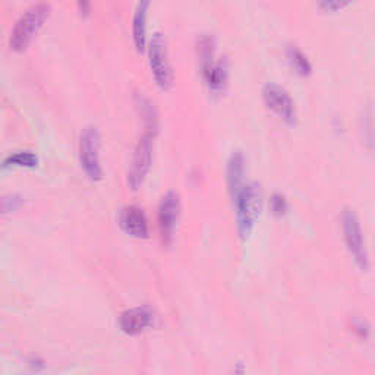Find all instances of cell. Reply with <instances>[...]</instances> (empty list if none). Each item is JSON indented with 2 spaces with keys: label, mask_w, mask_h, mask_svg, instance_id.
Here are the masks:
<instances>
[{
  "label": "cell",
  "mask_w": 375,
  "mask_h": 375,
  "mask_svg": "<svg viewBox=\"0 0 375 375\" xmlns=\"http://www.w3.org/2000/svg\"><path fill=\"white\" fill-rule=\"evenodd\" d=\"M78 8H80V10H81V14H84V15H88V14H89V3H87V2H80V3H78Z\"/></svg>",
  "instance_id": "obj_19"
},
{
  "label": "cell",
  "mask_w": 375,
  "mask_h": 375,
  "mask_svg": "<svg viewBox=\"0 0 375 375\" xmlns=\"http://www.w3.org/2000/svg\"><path fill=\"white\" fill-rule=\"evenodd\" d=\"M349 2H339V0H330V2H321L318 6L321 9H324L326 12H338L346 8Z\"/></svg>",
  "instance_id": "obj_17"
},
{
  "label": "cell",
  "mask_w": 375,
  "mask_h": 375,
  "mask_svg": "<svg viewBox=\"0 0 375 375\" xmlns=\"http://www.w3.org/2000/svg\"><path fill=\"white\" fill-rule=\"evenodd\" d=\"M204 75H205V80H207V82H209L210 88L220 89V88H223V85L227 80V68L223 62L211 63L210 67L204 68Z\"/></svg>",
  "instance_id": "obj_13"
},
{
  "label": "cell",
  "mask_w": 375,
  "mask_h": 375,
  "mask_svg": "<svg viewBox=\"0 0 375 375\" xmlns=\"http://www.w3.org/2000/svg\"><path fill=\"white\" fill-rule=\"evenodd\" d=\"M150 2H139L137 5L134 19H132V37H134V44L139 53H142L146 49L147 42V14H148Z\"/></svg>",
  "instance_id": "obj_12"
},
{
  "label": "cell",
  "mask_w": 375,
  "mask_h": 375,
  "mask_svg": "<svg viewBox=\"0 0 375 375\" xmlns=\"http://www.w3.org/2000/svg\"><path fill=\"white\" fill-rule=\"evenodd\" d=\"M245 185V157L241 151L232 154L227 163V186L232 200Z\"/></svg>",
  "instance_id": "obj_11"
},
{
  "label": "cell",
  "mask_w": 375,
  "mask_h": 375,
  "mask_svg": "<svg viewBox=\"0 0 375 375\" xmlns=\"http://www.w3.org/2000/svg\"><path fill=\"white\" fill-rule=\"evenodd\" d=\"M236 209V227L241 239H247L255 227L261 211V189L256 182L245 184L234 198Z\"/></svg>",
  "instance_id": "obj_1"
},
{
  "label": "cell",
  "mask_w": 375,
  "mask_h": 375,
  "mask_svg": "<svg viewBox=\"0 0 375 375\" xmlns=\"http://www.w3.org/2000/svg\"><path fill=\"white\" fill-rule=\"evenodd\" d=\"M38 164V159L35 154L30 151H19L5 160V166H18V167H35Z\"/></svg>",
  "instance_id": "obj_15"
},
{
  "label": "cell",
  "mask_w": 375,
  "mask_h": 375,
  "mask_svg": "<svg viewBox=\"0 0 375 375\" xmlns=\"http://www.w3.org/2000/svg\"><path fill=\"white\" fill-rule=\"evenodd\" d=\"M288 59L292 64V68L301 75L311 73V63L306 59V56L296 46H290L288 49Z\"/></svg>",
  "instance_id": "obj_14"
},
{
  "label": "cell",
  "mask_w": 375,
  "mask_h": 375,
  "mask_svg": "<svg viewBox=\"0 0 375 375\" xmlns=\"http://www.w3.org/2000/svg\"><path fill=\"white\" fill-rule=\"evenodd\" d=\"M150 68L157 85L163 89H169L173 84V71L169 60L166 38L162 33H154L148 47Z\"/></svg>",
  "instance_id": "obj_4"
},
{
  "label": "cell",
  "mask_w": 375,
  "mask_h": 375,
  "mask_svg": "<svg viewBox=\"0 0 375 375\" xmlns=\"http://www.w3.org/2000/svg\"><path fill=\"white\" fill-rule=\"evenodd\" d=\"M152 163V137L151 134L142 135L134 151L131 169L128 173V184L132 189H138L150 172Z\"/></svg>",
  "instance_id": "obj_7"
},
{
  "label": "cell",
  "mask_w": 375,
  "mask_h": 375,
  "mask_svg": "<svg viewBox=\"0 0 375 375\" xmlns=\"http://www.w3.org/2000/svg\"><path fill=\"white\" fill-rule=\"evenodd\" d=\"M263 98L265 106L276 113L279 118L289 125L296 122V107L295 101L286 88H283L277 84H267L263 88Z\"/></svg>",
  "instance_id": "obj_8"
},
{
  "label": "cell",
  "mask_w": 375,
  "mask_h": 375,
  "mask_svg": "<svg viewBox=\"0 0 375 375\" xmlns=\"http://www.w3.org/2000/svg\"><path fill=\"white\" fill-rule=\"evenodd\" d=\"M50 12L51 6L49 3H35L25 10L12 30L9 40L10 49L15 51H24L27 49L50 17Z\"/></svg>",
  "instance_id": "obj_2"
},
{
  "label": "cell",
  "mask_w": 375,
  "mask_h": 375,
  "mask_svg": "<svg viewBox=\"0 0 375 375\" xmlns=\"http://www.w3.org/2000/svg\"><path fill=\"white\" fill-rule=\"evenodd\" d=\"M271 210L277 216H281L286 211V200H284V197H281L280 193H276V195L271 198Z\"/></svg>",
  "instance_id": "obj_16"
},
{
  "label": "cell",
  "mask_w": 375,
  "mask_h": 375,
  "mask_svg": "<svg viewBox=\"0 0 375 375\" xmlns=\"http://www.w3.org/2000/svg\"><path fill=\"white\" fill-rule=\"evenodd\" d=\"M154 315L146 306H137L128 309L119 318L121 330L128 335H137L144 333L152 326Z\"/></svg>",
  "instance_id": "obj_10"
},
{
  "label": "cell",
  "mask_w": 375,
  "mask_h": 375,
  "mask_svg": "<svg viewBox=\"0 0 375 375\" xmlns=\"http://www.w3.org/2000/svg\"><path fill=\"white\" fill-rule=\"evenodd\" d=\"M100 131L94 126H88L80 137V163L85 175L91 180H101L103 169L100 164Z\"/></svg>",
  "instance_id": "obj_5"
},
{
  "label": "cell",
  "mask_w": 375,
  "mask_h": 375,
  "mask_svg": "<svg viewBox=\"0 0 375 375\" xmlns=\"http://www.w3.org/2000/svg\"><path fill=\"white\" fill-rule=\"evenodd\" d=\"M180 217V200L176 192H167L159 204V234L160 241L166 247L172 245L176 234V227Z\"/></svg>",
  "instance_id": "obj_6"
},
{
  "label": "cell",
  "mask_w": 375,
  "mask_h": 375,
  "mask_svg": "<svg viewBox=\"0 0 375 375\" xmlns=\"http://www.w3.org/2000/svg\"><path fill=\"white\" fill-rule=\"evenodd\" d=\"M342 222H343V236L349 252L354 256L358 267L367 271L369 268V256L367 251L365 238L364 234H362V227L356 213L351 209H346L343 211Z\"/></svg>",
  "instance_id": "obj_3"
},
{
  "label": "cell",
  "mask_w": 375,
  "mask_h": 375,
  "mask_svg": "<svg viewBox=\"0 0 375 375\" xmlns=\"http://www.w3.org/2000/svg\"><path fill=\"white\" fill-rule=\"evenodd\" d=\"M121 227L126 235L138 238V239H146L148 238V220L141 209L135 205H128L121 211Z\"/></svg>",
  "instance_id": "obj_9"
},
{
  "label": "cell",
  "mask_w": 375,
  "mask_h": 375,
  "mask_svg": "<svg viewBox=\"0 0 375 375\" xmlns=\"http://www.w3.org/2000/svg\"><path fill=\"white\" fill-rule=\"evenodd\" d=\"M232 375H247V369H245V365L242 364V362H239V364L236 365V368Z\"/></svg>",
  "instance_id": "obj_18"
}]
</instances>
